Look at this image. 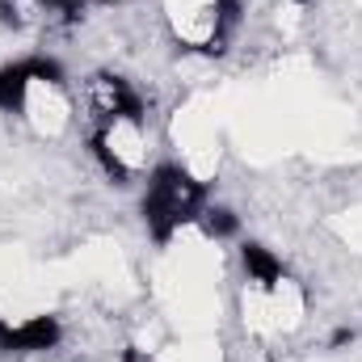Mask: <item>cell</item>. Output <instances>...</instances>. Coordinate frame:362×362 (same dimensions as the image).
<instances>
[{
    "instance_id": "6da1fadb",
    "label": "cell",
    "mask_w": 362,
    "mask_h": 362,
    "mask_svg": "<svg viewBox=\"0 0 362 362\" xmlns=\"http://www.w3.org/2000/svg\"><path fill=\"white\" fill-rule=\"evenodd\" d=\"M206 206V181H198L185 165H156L148 173L144 185V198H139V215H144V228L148 236L165 249L173 236H177L185 223L198 219V211Z\"/></svg>"
},
{
    "instance_id": "7a4b0ae2",
    "label": "cell",
    "mask_w": 362,
    "mask_h": 362,
    "mask_svg": "<svg viewBox=\"0 0 362 362\" xmlns=\"http://www.w3.org/2000/svg\"><path fill=\"white\" fill-rule=\"evenodd\" d=\"M144 127L135 122H114V127H97L89 135V156L101 165V173L114 185H131L135 173L144 169Z\"/></svg>"
},
{
    "instance_id": "3957f363",
    "label": "cell",
    "mask_w": 362,
    "mask_h": 362,
    "mask_svg": "<svg viewBox=\"0 0 362 362\" xmlns=\"http://www.w3.org/2000/svg\"><path fill=\"white\" fill-rule=\"evenodd\" d=\"M85 105H89L97 127H114V122L144 127L148 122V105H144L139 89L118 72H93L85 81Z\"/></svg>"
},
{
    "instance_id": "277c9868",
    "label": "cell",
    "mask_w": 362,
    "mask_h": 362,
    "mask_svg": "<svg viewBox=\"0 0 362 362\" xmlns=\"http://www.w3.org/2000/svg\"><path fill=\"white\" fill-rule=\"evenodd\" d=\"M34 85H64V68L51 55H25L0 68V114H25Z\"/></svg>"
},
{
    "instance_id": "5b68a950",
    "label": "cell",
    "mask_w": 362,
    "mask_h": 362,
    "mask_svg": "<svg viewBox=\"0 0 362 362\" xmlns=\"http://www.w3.org/2000/svg\"><path fill=\"white\" fill-rule=\"evenodd\" d=\"M64 341V325L51 312L4 320L0 316V354H51Z\"/></svg>"
},
{
    "instance_id": "8992f818",
    "label": "cell",
    "mask_w": 362,
    "mask_h": 362,
    "mask_svg": "<svg viewBox=\"0 0 362 362\" xmlns=\"http://www.w3.org/2000/svg\"><path fill=\"white\" fill-rule=\"evenodd\" d=\"M240 266H245V278H249V291H262V295H270L274 286H282V278H286L282 257L274 249H266V245H257V240L240 245Z\"/></svg>"
},
{
    "instance_id": "52a82bcc",
    "label": "cell",
    "mask_w": 362,
    "mask_h": 362,
    "mask_svg": "<svg viewBox=\"0 0 362 362\" xmlns=\"http://www.w3.org/2000/svg\"><path fill=\"white\" fill-rule=\"evenodd\" d=\"M198 228H202V236L206 240H232V236H240V219L228 211V206H202L198 211V219H194Z\"/></svg>"
},
{
    "instance_id": "ba28073f",
    "label": "cell",
    "mask_w": 362,
    "mask_h": 362,
    "mask_svg": "<svg viewBox=\"0 0 362 362\" xmlns=\"http://www.w3.org/2000/svg\"><path fill=\"white\" fill-rule=\"evenodd\" d=\"M93 4H105V0H34L38 13H64V17H81Z\"/></svg>"
},
{
    "instance_id": "9c48e42d",
    "label": "cell",
    "mask_w": 362,
    "mask_h": 362,
    "mask_svg": "<svg viewBox=\"0 0 362 362\" xmlns=\"http://www.w3.org/2000/svg\"><path fill=\"white\" fill-rule=\"evenodd\" d=\"M350 341H354V329H337L333 333V346H350Z\"/></svg>"
},
{
    "instance_id": "30bf717a",
    "label": "cell",
    "mask_w": 362,
    "mask_h": 362,
    "mask_svg": "<svg viewBox=\"0 0 362 362\" xmlns=\"http://www.w3.org/2000/svg\"><path fill=\"white\" fill-rule=\"evenodd\" d=\"M295 4H308V0H295Z\"/></svg>"
}]
</instances>
